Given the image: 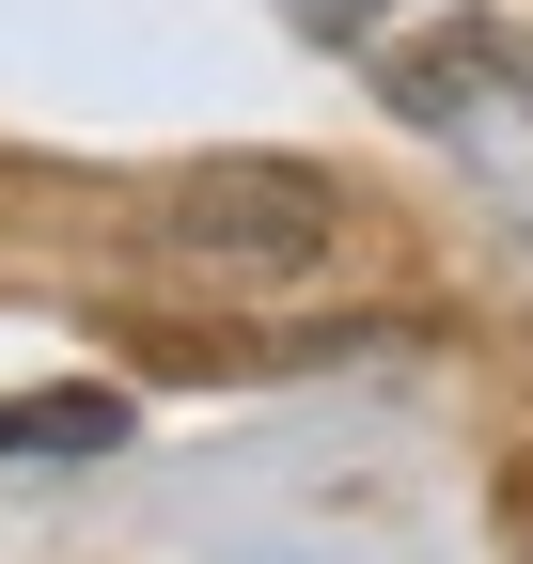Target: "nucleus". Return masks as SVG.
<instances>
[{"instance_id":"obj_1","label":"nucleus","mask_w":533,"mask_h":564,"mask_svg":"<svg viewBox=\"0 0 533 564\" xmlns=\"http://www.w3.org/2000/svg\"><path fill=\"white\" fill-rule=\"evenodd\" d=\"M142 236L173 267H220V282H298V267H329V236H346V188L298 173V158H205V173L157 188Z\"/></svg>"},{"instance_id":"obj_2","label":"nucleus","mask_w":533,"mask_h":564,"mask_svg":"<svg viewBox=\"0 0 533 564\" xmlns=\"http://www.w3.org/2000/svg\"><path fill=\"white\" fill-rule=\"evenodd\" d=\"M126 440V392H0V470L17 455H110Z\"/></svg>"},{"instance_id":"obj_3","label":"nucleus","mask_w":533,"mask_h":564,"mask_svg":"<svg viewBox=\"0 0 533 564\" xmlns=\"http://www.w3.org/2000/svg\"><path fill=\"white\" fill-rule=\"evenodd\" d=\"M314 32H346V47H377V63H409V17H455V0H298Z\"/></svg>"}]
</instances>
